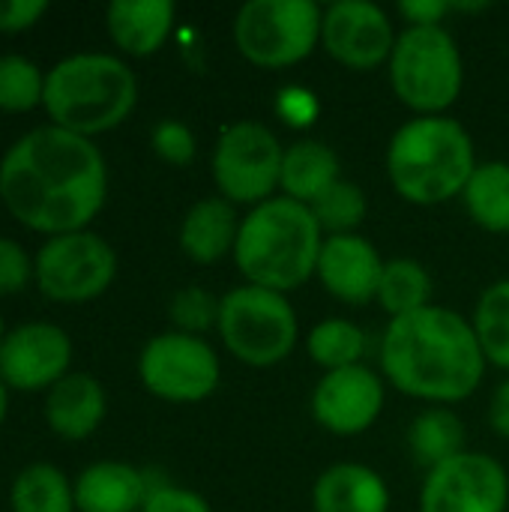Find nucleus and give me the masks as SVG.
I'll return each instance as SVG.
<instances>
[{
	"instance_id": "obj_1",
	"label": "nucleus",
	"mask_w": 509,
	"mask_h": 512,
	"mask_svg": "<svg viewBox=\"0 0 509 512\" xmlns=\"http://www.w3.org/2000/svg\"><path fill=\"white\" fill-rule=\"evenodd\" d=\"M108 171L99 147L60 126H39L18 138L0 162V198L27 228L57 234L84 231L102 210Z\"/></svg>"
},
{
	"instance_id": "obj_2",
	"label": "nucleus",
	"mask_w": 509,
	"mask_h": 512,
	"mask_svg": "<svg viewBox=\"0 0 509 512\" xmlns=\"http://www.w3.org/2000/svg\"><path fill=\"white\" fill-rule=\"evenodd\" d=\"M486 366L471 321L447 306L432 303L384 327L381 375L417 402L441 408L465 402L480 390Z\"/></svg>"
},
{
	"instance_id": "obj_3",
	"label": "nucleus",
	"mask_w": 509,
	"mask_h": 512,
	"mask_svg": "<svg viewBox=\"0 0 509 512\" xmlns=\"http://www.w3.org/2000/svg\"><path fill=\"white\" fill-rule=\"evenodd\" d=\"M324 246V231L306 204L276 195L243 213L234 264L246 285L291 294L303 288Z\"/></svg>"
},
{
	"instance_id": "obj_4",
	"label": "nucleus",
	"mask_w": 509,
	"mask_h": 512,
	"mask_svg": "<svg viewBox=\"0 0 509 512\" xmlns=\"http://www.w3.org/2000/svg\"><path fill=\"white\" fill-rule=\"evenodd\" d=\"M477 165L474 138L447 114L414 117L402 123L393 132L384 156L393 192L417 207H435L462 198Z\"/></svg>"
},
{
	"instance_id": "obj_5",
	"label": "nucleus",
	"mask_w": 509,
	"mask_h": 512,
	"mask_svg": "<svg viewBox=\"0 0 509 512\" xmlns=\"http://www.w3.org/2000/svg\"><path fill=\"white\" fill-rule=\"evenodd\" d=\"M135 102V72L114 54H72L45 75L42 105L54 126L84 138L120 126Z\"/></svg>"
},
{
	"instance_id": "obj_6",
	"label": "nucleus",
	"mask_w": 509,
	"mask_h": 512,
	"mask_svg": "<svg viewBox=\"0 0 509 512\" xmlns=\"http://www.w3.org/2000/svg\"><path fill=\"white\" fill-rule=\"evenodd\" d=\"M387 75L396 99L411 108L414 117L447 114L465 87L462 51L444 24L405 27L387 60Z\"/></svg>"
},
{
	"instance_id": "obj_7",
	"label": "nucleus",
	"mask_w": 509,
	"mask_h": 512,
	"mask_svg": "<svg viewBox=\"0 0 509 512\" xmlns=\"http://www.w3.org/2000/svg\"><path fill=\"white\" fill-rule=\"evenodd\" d=\"M216 330L225 351L249 369L285 363L300 339V321L288 294L246 282L222 294Z\"/></svg>"
},
{
	"instance_id": "obj_8",
	"label": "nucleus",
	"mask_w": 509,
	"mask_h": 512,
	"mask_svg": "<svg viewBox=\"0 0 509 512\" xmlns=\"http://www.w3.org/2000/svg\"><path fill=\"white\" fill-rule=\"evenodd\" d=\"M324 9L312 0H249L237 9L234 45L252 66L288 69L321 45Z\"/></svg>"
},
{
	"instance_id": "obj_9",
	"label": "nucleus",
	"mask_w": 509,
	"mask_h": 512,
	"mask_svg": "<svg viewBox=\"0 0 509 512\" xmlns=\"http://www.w3.org/2000/svg\"><path fill=\"white\" fill-rule=\"evenodd\" d=\"M285 147L258 120H237L216 138L210 171L219 195L234 207H258L276 198Z\"/></svg>"
},
{
	"instance_id": "obj_10",
	"label": "nucleus",
	"mask_w": 509,
	"mask_h": 512,
	"mask_svg": "<svg viewBox=\"0 0 509 512\" xmlns=\"http://www.w3.org/2000/svg\"><path fill=\"white\" fill-rule=\"evenodd\" d=\"M138 375L147 393L156 399L192 405L219 390L222 363L207 339L171 330L144 345L138 357Z\"/></svg>"
},
{
	"instance_id": "obj_11",
	"label": "nucleus",
	"mask_w": 509,
	"mask_h": 512,
	"mask_svg": "<svg viewBox=\"0 0 509 512\" xmlns=\"http://www.w3.org/2000/svg\"><path fill=\"white\" fill-rule=\"evenodd\" d=\"M33 273L51 300L84 303L108 291L117 273V255L99 234H57L39 249Z\"/></svg>"
},
{
	"instance_id": "obj_12",
	"label": "nucleus",
	"mask_w": 509,
	"mask_h": 512,
	"mask_svg": "<svg viewBox=\"0 0 509 512\" xmlns=\"http://www.w3.org/2000/svg\"><path fill=\"white\" fill-rule=\"evenodd\" d=\"M507 468L486 453L465 450L426 471L420 512H507Z\"/></svg>"
},
{
	"instance_id": "obj_13",
	"label": "nucleus",
	"mask_w": 509,
	"mask_h": 512,
	"mask_svg": "<svg viewBox=\"0 0 509 512\" xmlns=\"http://www.w3.org/2000/svg\"><path fill=\"white\" fill-rule=\"evenodd\" d=\"M396 36L387 9L372 0H336L324 9L321 48L345 69L372 72L387 66Z\"/></svg>"
},
{
	"instance_id": "obj_14",
	"label": "nucleus",
	"mask_w": 509,
	"mask_h": 512,
	"mask_svg": "<svg viewBox=\"0 0 509 512\" xmlns=\"http://www.w3.org/2000/svg\"><path fill=\"white\" fill-rule=\"evenodd\" d=\"M387 381L369 366H348L324 372L312 393V417L321 429L339 438L363 435L384 411Z\"/></svg>"
},
{
	"instance_id": "obj_15",
	"label": "nucleus",
	"mask_w": 509,
	"mask_h": 512,
	"mask_svg": "<svg viewBox=\"0 0 509 512\" xmlns=\"http://www.w3.org/2000/svg\"><path fill=\"white\" fill-rule=\"evenodd\" d=\"M72 342L57 324H24L0 345V381L15 390L54 387L66 378Z\"/></svg>"
},
{
	"instance_id": "obj_16",
	"label": "nucleus",
	"mask_w": 509,
	"mask_h": 512,
	"mask_svg": "<svg viewBox=\"0 0 509 512\" xmlns=\"http://www.w3.org/2000/svg\"><path fill=\"white\" fill-rule=\"evenodd\" d=\"M384 264L381 252L363 234H336L324 237L315 276L333 300L363 306L378 297Z\"/></svg>"
},
{
	"instance_id": "obj_17",
	"label": "nucleus",
	"mask_w": 509,
	"mask_h": 512,
	"mask_svg": "<svg viewBox=\"0 0 509 512\" xmlns=\"http://www.w3.org/2000/svg\"><path fill=\"white\" fill-rule=\"evenodd\" d=\"M315 512H390L387 480L360 462L330 465L312 486Z\"/></svg>"
},
{
	"instance_id": "obj_18",
	"label": "nucleus",
	"mask_w": 509,
	"mask_h": 512,
	"mask_svg": "<svg viewBox=\"0 0 509 512\" xmlns=\"http://www.w3.org/2000/svg\"><path fill=\"white\" fill-rule=\"evenodd\" d=\"M243 216L222 195L201 198L189 207L180 225V249L192 264L210 267L225 255H234Z\"/></svg>"
},
{
	"instance_id": "obj_19",
	"label": "nucleus",
	"mask_w": 509,
	"mask_h": 512,
	"mask_svg": "<svg viewBox=\"0 0 509 512\" xmlns=\"http://www.w3.org/2000/svg\"><path fill=\"white\" fill-rule=\"evenodd\" d=\"M105 390L93 375H66L60 378L48 399H45V420L48 426L66 441L90 438L99 423L105 420Z\"/></svg>"
},
{
	"instance_id": "obj_20",
	"label": "nucleus",
	"mask_w": 509,
	"mask_h": 512,
	"mask_svg": "<svg viewBox=\"0 0 509 512\" xmlns=\"http://www.w3.org/2000/svg\"><path fill=\"white\" fill-rule=\"evenodd\" d=\"M174 15L171 0H114L105 9L111 39L132 57L156 54L171 36Z\"/></svg>"
},
{
	"instance_id": "obj_21",
	"label": "nucleus",
	"mask_w": 509,
	"mask_h": 512,
	"mask_svg": "<svg viewBox=\"0 0 509 512\" xmlns=\"http://www.w3.org/2000/svg\"><path fill=\"white\" fill-rule=\"evenodd\" d=\"M339 180H342V162L330 144L303 138L285 147L282 174H279V192L285 198L312 207Z\"/></svg>"
},
{
	"instance_id": "obj_22",
	"label": "nucleus",
	"mask_w": 509,
	"mask_h": 512,
	"mask_svg": "<svg viewBox=\"0 0 509 512\" xmlns=\"http://www.w3.org/2000/svg\"><path fill=\"white\" fill-rule=\"evenodd\" d=\"M75 507L81 512H141L147 501L144 471L123 462H96L75 480Z\"/></svg>"
},
{
	"instance_id": "obj_23",
	"label": "nucleus",
	"mask_w": 509,
	"mask_h": 512,
	"mask_svg": "<svg viewBox=\"0 0 509 512\" xmlns=\"http://www.w3.org/2000/svg\"><path fill=\"white\" fill-rule=\"evenodd\" d=\"M462 204L474 225L489 234H509V162H480L462 192Z\"/></svg>"
},
{
	"instance_id": "obj_24",
	"label": "nucleus",
	"mask_w": 509,
	"mask_h": 512,
	"mask_svg": "<svg viewBox=\"0 0 509 512\" xmlns=\"http://www.w3.org/2000/svg\"><path fill=\"white\" fill-rule=\"evenodd\" d=\"M408 447L414 453V459L432 471L441 462L465 453V423L459 420L456 411L432 405L423 414H417V420L408 429Z\"/></svg>"
},
{
	"instance_id": "obj_25",
	"label": "nucleus",
	"mask_w": 509,
	"mask_h": 512,
	"mask_svg": "<svg viewBox=\"0 0 509 512\" xmlns=\"http://www.w3.org/2000/svg\"><path fill=\"white\" fill-rule=\"evenodd\" d=\"M387 318H402L417 309L432 306V276L414 258H390L381 273L378 297Z\"/></svg>"
},
{
	"instance_id": "obj_26",
	"label": "nucleus",
	"mask_w": 509,
	"mask_h": 512,
	"mask_svg": "<svg viewBox=\"0 0 509 512\" xmlns=\"http://www.w3.org/2000/svg\"><path fill=\"white\" fill-rule=\"evenodd\" d=\"M306 354L324 372L360 366L366 354V333L348 318H327L306 336Z\"/></svg>"
},
{
	"instance_id": "obj_27",
	"label": "nucleus",
	"mask_w": 509,
	"mask_h": 512,
	"mask_svg": "<svg viewBox=\"0 0 509 512\" xmlns=\"http://www.w3.org/2000/svg\"><path fill=\"white\" fill-rule=\"evenodd\" d=\"M471 327L486 363L509 372V279L492 282L480 294Z\"/></svg>"
},
{
	"instance_id": "obj_28",
	"label": "nucleus",
	"mask_w": 509,
	"mask_h": 512,
	"mask_svg": "<svg viewBox=\"0 0 509 512\" xmlns=\"http://www.w3.org/2000/svg\"><path fill=\"white\" fill-rule=\"evenodd\" d=\"M75 492L54 465H30L12 483V512H72Z\"/></svg>"
},
{
	"instance_id": "obj_29",
	"label": "nucleus",
	"mask_w": 509,
	"mask_h": 512,
	"mask_svg": "<svg viewBox=\"0 0 509 512\" xmlns=\"http://www.w3.org/2000/svg\"><path fill=\"white\" fill-rule=\"evenodd\" d=\"M312 216L315 222L321 225L324 237H336V234H357V228L363 225L366 219V210H369V201H366V192L351 183V180H339L333 189H327L312 207Z\"/></svg>"
},
{
	"instance_id": "obj_30",
	"label": "nucleus",
	"mask_w": 509,
	"mask_h": 512,
	"mask_svg": "<svg viewBox=\"0 0 509 512\" xmlns=\"http://www.w3.org/2000/svg\"><path fill=\"white\" fill-rule=\"evenodd\" d=\"M45 78L39 66L21 54L0 57V108L3 111H30L42 102Z\"/></svg>"
},
{
	"instance_id": "obj_31",
	"label": "nucleus",
	"mask_w": 509,
	"mask_h": 512,
	"mask_svg": "<svg viewBox=\"0 0 509 512\" xmlns=\"http://www.w3.org/2000/svg\"><path fill=\"white\" fill-rule=\"evenodd\" d=\"M219 303H222V297L210 294L207 288L186 285L171 297L168 318H171L177 333H189V336L204 339V333L219 324Z\"/></svg>"
},
{
	"instance_id": "obj_32",
	"label": "nucleus",
	"mask_w": 509,
	"mask_h": 512,
	"mask_svg": "<svg viewBox=\"0 0 509 512\" xmlns=\"http://www.w3.org/2000/svg\"><path fill=\"white\" fill-rule=\"evenodd\" d=\"M153 150L162 162L168 165H189L195 159V150H198V141H195V132L183 123V120H159L153 126Z\"/></svg>"
},
{
	"instance_id": "obj_33",
	"label": "nucleus",
	"mask_w": 509,
	"mask_h": 512,
	"mask_svg": "<svg viewBox=\"0 0 509 512\" xmlns=\"http://www.w3.org/2000/svg\"><path fill=\"white\" fill-rule=\"evenodd\" d=\"M318 96L306 87H282L279 90V99H276V114L294 126V129H306L318 120Z\"/></svg>"
},
{
	"instance_id": "obj_34",
	"label": "nucleus",
	"mask_w": 509,
	"mask_h": 512,
	"mask_svg": "<svg viewBox=\"0 0 509 512\" xmlns=\"http://www.w3.org/2000/svg\"><path fill=\"white\" fill-rule=\"evenodd\" d=\"M30 273H33V264L27 252L15 240L0 237V294L24 291V285L30 282Z\"/></svg>"
},
{
	"instance_id": "obj_35",
	"label": "nucleus",
	"mask_w": 509,
	"mask_h": 512,
	"mask_svg": "<svg viewBox=\"0 0 509 512\" xmlns=\"http://www.w3.org/2000/svg\"><path fill=\"white\" fill-rule=\"evenodd\" d=\"M141 512H213V507L198 492L180 489V486L168 483V486H162V489L147 495Z\"/></svg>"
},
{
	"instance_id": "obj_36",
	"label": "nucleus",
	"mask_w": 509,
	"mask_h": 512,
	"mask_svg": "<svg viewBox=\"0 0 509 512\" xmlns=\"http://www.w3.org/2000/svg\"><path fill=\"white\" fill-rule=\"evenodd\" d=\"M453 12L447 0H405L399 3V15L408 27H438Z\"/></svg>"
},
{
	"instance_id": "obj_37",
	"label": "nucleus",
	"mask_w": 509,
	"mask_h": 512,
	"mask_svg": "<svg viewBox=\"0 0 509 512\" xmlns=\"http://www.w3.org/2000/svg\"><path fill=\"white\" fill-rule=\"evenodd\" d=\"M48 9L45 0H0V30H24Z\"/></svg>"
},
{
	"instance_id": "obj_38",
	"label": "nucleus",
	"mask_w": 509,
	"mask_h": 512,
	"mask_svg": "<svg viewBox=\"0 0 509 512\" xmlns=\"http://www.w3.org/2000/svg\"><path fill=\"white\" fill-rule=\"evenodd\" d=\"M489 423L501 438H509V375L489 402Z\"/></svg>"
},
{
	"instance_id": "obj_39",
	"label": "nucleus",
	"mask_w": 509,
	"mask_h": 512,
	"mask_svg": "<svg viewBox=\"0 0 509 512\" xmlns=\"http://www.w3.org/2000/svg\"><path fill=\"white\" fill-rule=\"evenodd\" d=\"M6 402H9V399H6V384L0 381V423H3V417H6Z\"/></svg>"
},
{
	"instance_id": "obj_40",
	"label": "nucleus",
	"mask_w": 509,
	"mask_h": 512,
	"mask_svg": "<svg viewBox=\"0 0 509 512\" xmlns=\"http://www.w3.org/2000/svg\"><path fill=\"white\" fill-rule=\"evenodd\" d=\"M3 339H6V333H3V318H0V345H3Z\"/></svg>"
}]
</instances>
